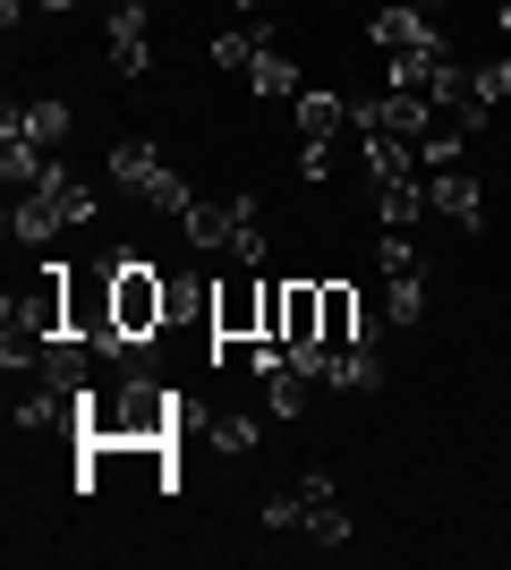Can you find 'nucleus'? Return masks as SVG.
Here are the masks:
<instances>
[{
    "label": "nucleus",
    "instance_id": "1",
    "mask_svg": "<svg viewBox=\"0 0 511 570\" xmlns=\"http://www.w3.org/2000/svg\"><path fill=\"white\" fill-rule=\"evenodd\" d=\"M179 434V392L154 383L146 366H128L120 392H86L77 401V443H120V452H146Z\"/></svg>",
    "mask_w": 511,
    "mask_h": 570
},
{
    "label": "nucleus",
    "instance_id": "2",
    "mask_svg": "<svg viewBox=\"0 0 511 570\" xmlns=\"http://www.w3.org/2000/svg\"><path fill=\"white\" fill-rule=\"evenodd\" d=\"M265 528H291V537H316V546H350V537H358L350 511H341V485L324 469H307L291 494H273L265 502Z\"/></svg>",
    "mask_w": 511,
    "mask_h": 570
},
{
    "label": "nucleus",
    "instance_id": "3",
    "mask_svg": "<svg viewBox=\"0 0 511 570\" xmlns=\"http://www.w3.org/2000/svg\"><path fill=\"white\" fill-rule=\"evenodd\" d=\"M111 324H120V341H163L170 282L154 273L146 256H120V264H111Z\"/></svg>",
    "mask_w": 511,
    "mask_h": 570
},
{
    "label": "nucleus",
    "instance_id": "4",
    "mask_svg": "<svg viewBox=\"0 0 511 570\" xmlns=\"http://www.w3.org/2000/svg\"><path fill=\"white\" fill-rule=\"evenodd\" d=\"M205 315H214V341H265V282H256V264L230 273V282H214Z\"/></svg>",
    "mask_w": 511,
    "mask_h": 570
},
{
    "label": "nucleus",
    "instance_id": "5",
    "mask_svg": "<svg viewBox=\"0 0 511 570\" xmlns=\"http://www.w3.org/2000/svg\"><path fill=\"white\" fill-rule=\"evenodd\" d=\"M366 43L384 51V60H401V51H435V18L426 9H410V0H392V9H375V26H366Z\"/></svg>",
    "mask_w": 511,
    "mask_h": 570
},
{
    "label": "nucleus",
    "instance_id": "6",
    "mask_svg": "<svg viewBox=\"0 0 511 570\" xmlns=\"http://www.w3.org/2000/svg\"><path fill=\"white\" fill-rule=\"evenodd\" d=\"M102 43H111V69H120V77H146V69H154L146 0H111V26H102Z\"/></svg>",
    "mask_w": 511,
    "mask_h": 570
},
{
    "label": "nucleus",
    "instance_id": "7",
    "mask_svg": "<svg viewBox=\"0 0 511 570\" xmlns=\"http://www.w3.org/2000/svg\"><path fill=\"white\" fill-rule=\"evenodd\" d=\"M426 205H435L452 230H478V222H487V188H478L469 170H435V179H426Z\"/></svg>",
    "mask_w": 511,
    "mask_h": 570
},
{
    "label": "nucleus",
    "instance_id": "8",
    "mask_svg": "<svg viewBox=\"0 0 511 570\" xmlns=\"http://www.w3.org/2000/svg\"><path fill=\"white\" fill-rule=\"evenodd\" d=\"M358 341H375V315L358 307L350 282H324V350H358Z\"/></svg>",
    "mask_w": 511,
    "mask_h": 570
},
{
    "label": "nucleus",
    "instance_id": "9",
    "mask_svg": "<svg viewBox=\"0 0 511 570\" xmlns=\"http://www.w3.org/2000/svg\"><path fill=\"white\" fill-rule=\"evenodd\" d=\"M51 230H69L60 196H51V188H18V205H9V238H18V247H43Z\"/></svg>",
    "mask_w": 511,
    "mask_h": 570
},
{
    "label": "nucleus",
    "instance_id": "10",
    "mask_svg": "<svg viewBox=\"0 0 511 570\" xmlns=\"http://www.w3.org/2000/svg\"><path fill=\"white\" fill-rule=\"evenodd\" d=\"M163 154H154V145L146 137H120V145H111V179H120V188L128 196H154V188H163Z\"/></svg>",
    "mask_w": 511,
    "mask_h": 570
},
{
    "label": "nucleus",
    "instance_id": "11",
    "mask_svg": "<svg viewBox=\"0 0 511 570\" xmlns=\"http://www.w3.org/2000/svg\"><path fill=\"white\" fill-rule=\"evenodd\" d=\"M375 214H384V230H410V222H426L435 205H426V179H375Z\"/></svg>",
    "mask_w": 511,
    "mask_h": 570
},
{
    "label": "nucleus",
    "instance_id": "12",
    "mask_svg": "<svg viewBox=\"0 0 511 570\" xmlns=\"http://www.w3.org/2000/svg\"><path fill=\"white\" fill-rule=\"evenodd\" d=\"M341 128H350V95L307 86V95H298V137H341Z\"/></svg>",
    "mask_w": 511,
    "mask_h": 570
},
{
    "label": "nucleus",
    "instance_id": "13",
    "mask_svg": "<svg viewBox=\"0 0 511 570\" xmlns=\"http://www.w3.org/2000/svg\"><path fill=\"white\" fill-rule=\"evenodd\" d=\"M239 214H247V196H239V205H188L179 222H188L196 247H230V238H239Z\"/></svg>",
    "mask_w": 511,
    "mask_h": 570
},
{
    "label": "nucleus",
    "instance_id": "14",
    "mask_svg": "<svg viewBox=\"0 0 511 570\" xmlns=\"http://www.w3.org/2000/svg\"><path fill=\"white\" fill-rule=\"evenodd\" d=\"M69 128H77V111L60 95H43V102H26V137L43 145V154H60V145H69Z\"/></svg>",
    "mask_w": 511,
    "mask_h": 570
},
{
    "label": "nucleus",
    "instance_id": "15",
    "mask_svg": "<svg viewBox=\"0 0 511 570\" xmlns=\"http://www.w3.org/2000/svg\"><path fill=\"white\" fill-rule=\"evenodd\" d=\"M35 188H51V196H60V214H69V222H95V214H102V205H95V188H86V179H77L69 163H51L43 179H35Z\"/></svg>",
    "mask_w": 511,
    "mask_h": 570
},
{
    "label": "nucleus",
    "instance_id": "16",
    "mask_svg": "<svg viewBox=\"0 0 511 570\" xmlns=\"http://www.w3.org/2000/svg\"><path fill=\"white\" fill-rule=\"evenodd\" d=\"M333 383H341V392H375V383H384V357H375V341H358V350H333Z\"/></svg>",
    "mask_w": 511,
    "mask_h": 570
},
{
    "label": "nucleus",
    "instance_id": "17",
    "mask_svg": "<svg viewBox=\"0 0 511 570\" xmlns=\"http://www.w3.org/2000/svg\"><path fill=\"white\" fill-rule=\"evenodd\" d=\"M247 86H256V95H265V102H282V95H307V86H298V69H291V60H282V51H256V69H247Z\"/></svg>",
    "mask_w": 511,
    "mask_h": 570
},
{
    "label": "nucleus",
    "instance_id": "18",
    "mask_svg": "<svg viewBox=\"0 0 511 570\" xmlns=\"http://www.w3.org/2000/svg\"><path fill=\"white\" fill-rule=\"evenodd\" d=\"M366 170H375V179H410V170H417V145H401V137H366Z\"/></svg>",
    "mask_w": 511,
    "mask_h": 570
},
{
    "label": "nucleus",
    "instance_id": "19",
    "mask_svg": "<svg viewBox=\"0 0 511 570\" xmlns=\"http://www.w3.org/2000/svg\"><path fill=\"white\" fill-rule=\"evenodd\" d=\"M273 35H247V26H230V35H214V69H256V51H265Z\"/></svg>",
    "mask_w": 511,
    "mask_h": 570
},
{
    "label": "nucleus",
    "instance_id": "20",
    "mask_svg": "<svg viewBox=\"0 0 511 570\" xmlns=\"http://www.w3.org/2000/svg\"><path fill=\"white\" fill-rule=\"evenodd\" d=\"M375 264H384V282H410V273H426V264H417V247H410V230H384Z\"/></svg>",
    "mask_w": 511,
    "mask_h": 570
},
{
    "label": "nucleus",
    "instance_id": "21",
    "mask_svg": "<svg viewBox=\"0 0 511 570\" xmlns=\"http://www.w3.org/2000/svg\"><path fill=\"white\" fill-rule=\"evenodd\" d=\"M205 443H214V452H230V460H247V452H256V417H214V426H205Z\"/></svg>",
    "mask_w": 511,
    "mask_h": 570
},
{
    "label": "nucleus",
    "instance_id": "22",
    "mask_svg": "<svg viewBox=\"0 0 511 570\" xmlns=\"http://www.w3.org/2000/svg\"><path fill=\"white\" fill-rule=\"evenodd\" d=\"M384 315H392V324H417V315H426V273L392 282V289H384Z\"/></svg>",
    "mask_w": 511,
    "mask_h": 570
},
{
    "label": "nucleus",
    "instance_id": "23",
    "mask_svg": "<svg viewBox=\"0 0 511 570\" xmlns=\"http://www.w3.org/2000/svg\"><path fill=\"white\" fill-rule=\"evenodd\" d=\"M230 256H239V264H265V214H256V205L239 214V238H230Z\"/></svg>",
    "mask_w": 511,
    "mask_h": 570
},
{
    "label": "nucleus",
    "instance_id": "24",
    "mask_svg": "<svg viewBox=\"0 0 511 570\" xmlns=\"http://www.w3.org/2000/svg\"><path fill=\"white\" fill-rule=\"evenodd\" d=\"M298 179H333V137H307V145H298Z\"/></svg>",
    "mask_w": 511,
    "mask_h": 570
},
{
    "label": "nucleus",
    "instance_id": "25",
    "mask_svg": "<svg viewBox=\"0 0 511 570\" xmlns=\"http://www.w3.org/2000/svg\"><path fill=\"white\" fill-rule=\"evenodd\" d=\"M282 289L291 282H265V341H282Z\"/></svg>",
    "mask_w": 511,
    "mask_h": 570
},
{
    "label": "nucleus",
    "instance_id": "26",
    "mask_svg": "<svg viewBox=\"0 0 511 570\" xmlns=\"http://www.w3.org/2000/svg\"><path fill=\"white\" fill-rule=\"evenodd\" d=\"M35 9H51V18H60V9H77V0H35Z\"/></svg>",
    "mask_w": 511,
    "mask_h": 570
},
{
    "label": "nucleus",
    "instance_id": "27",
    "mask_svg": "<svg viewBox=\"0 0 511 570\" xmlns=\"http://www.w3.org/2000/svg\"><path fill=\"white\" fill-rule=\"evenodd\" d=\"M410 9H426V18H435V9H443V0H410Z\"/></svg>",
    "mask_w": 511,
    "mask_h": 570
},
{
    "label": "nucleus",
    "instance_id": "28",
    "mask_svg": "<svg viewBox=\"0 0 511 570\" xmlns=\"http://www.w3.org/2000/svg\"><path fill=\"white\" fill-rule=\"evenodd\" d=\"M230 9H265V0H230Z\"/></svg>",
    "mask_w": 511,
    "mask_h": 570
},
{
    "label": "nucleus",
    "instance_id": "29",
    "mask_svg": "<svg viewBox=\"0 0 511 570\" xmlns=\"http://www.w3.org/2000/svg\"><path fill=\"white\" fill-rule=\"evenodd\" d=\"M503 35H511V0H503Z\"/></svg>",
    "mask_w": 511,
    "mask_h": 570
}]
</instances>
